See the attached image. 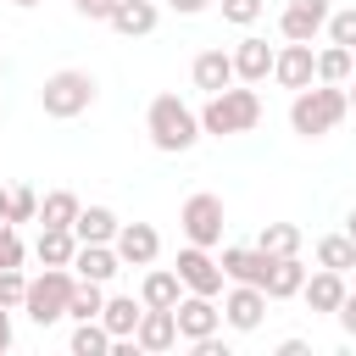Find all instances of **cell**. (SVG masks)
I'll return each mask as SVG.
<instances>
[{
    "label": "cell",
    "instance_id": "1",
    "mask_svg": "<svg viewBox=\"0 0 356 356\" xmlns=\"http://www.w3.org/2000/svg\"><path fill=\"white\" fill-rule=\"evenodd\" d=\"M345 117H350V100H345L339 83H306V89H295V100H289V128H295L300 139H323V134H334Z\"/></svg>",
    "mask_w": 356,
    "mask_h": 356
},
{
    "label": "cell",
    "instance_id": "2",
    "mask_svg": "<svg viewBox=\"0 0 356 356\" xmlns=\"http://www.w3.org/2000/svg\"><path fill=\"white\" fill-rule=\"evenodd\" d=\"M261 122V95H256V83H228V89H217V95H206V111H200V134H250Z\"/></svg>",
    "mask_w": 356,
    "mask_h": 356
},
{
    "label": "cell",
    "instance_id": "3",
    "mask_svg": "<svg viewBox=\"0 0 356 356\" xmlns=\"http://www.w3.org/2000/svg\"><path fill=\"white\" fill-rule=\"evenodd\" d=\"M145 134L161 156H184L195 139H200V111H189L178 95H156L150 111H145Z\"/></svg>",
    "mask_w": 356,
    "mask_h": 356
},
{
    "label": "cell",
    "instance_id": "4",
    "mask_svg": "<svg viewBox=\"0 0 356 356\" xmlns=\"http://www.w3.org/2000/svg\"><path fill=\"white\" fill-rule=\"evenodd\" d=\"M95 95H100V83H95L89 72H78V67H61V72H50V78L39 83V106H44V117H56V122L83 117V111L95 106Z\"/></svg>",
    "mask_w": 356,
    "mask_h": 356
},
{
    "label": "cell",
    "instance_id": "5",
    "mask_svg": "<svg viewBox=\"0 0 356 356\" xmlns=\"http://www.w3.org/2000/svg\"><path fill=\"white\" fill-rule=\"evenodd\" d=\"M72 284H78V273H72V267H44L39 278H28L22 312H28L39 328L61 323V317H67V295H72Z\"/></svg>",
    "mask_w": 356,
    "mask_h": 356
},
{
    "label": "cell",
    "instance_id": "6",
    "mask_svg": "<svg viewBox=\"0 0 356 356\" xmlns=\"http://www.w3.org/2000/svg\"><path fill=\"white\" fill-rule=\"evenodd\" d=\"M178 228H184V239H189V245H206V250H211V245L222 239V200H217V195H206V189H200V195H189V200H184V211H178Z\"/></svg>",
    "mask_w": 356,
    "mask_h": 356
},
{
    "label": "cell",
    "instance_id": "7",
    "mask_svg": "<svg viewBox=\"0 0 356 356\" xmlns=\"http://www.w3.org/2000/svg\"><path fill=\"white\" fill-rule=\"evenodd\" d=\"M172 323H178V339H211L217 328H222V306H217V295H178V306H172Z\"/></svg>",
    "mask_w": 356,
    "mask_h": 356
},
{
    "label": "cell",
    "instance_id": "8",
    "mask_svg": "<svg viewBox=\"0 0 356 356\" xmlns=\"http://www.w3.org/2000/svg\"><path fill=\"white\" fill-rule=\"evenodd\" d=\"M172 273L184 278V289H189V295H222V261H217L206 245H184Z\"/></svg>",
    "mask_w": 356,
    "mask_h": 356
},
{
    "label": "cell",
    "instance_id": "9",
    "mask_svg": "<svg viewBox=\"0 0 356 356\" xmlns=\"http://www.w3.org/2000/svg\"><path fill=\"white\" fill-rule=\"evenodd\" d=\"M261 317H267V289H256V284H234V289L222 295V323H228L234 334H256Z\"/></svg>",
    "mask_w": 356,
    "mask_h": 356
},
{
    "label": "cell",
    "instance_id": "10",
    "mask_svg": "<svg viewBox=\"0 0 356 356\" xmlns=\"http://www.w3.org/2000/svg\"><path fill=\"white\" fill-rule=\"evenodd\" d=\"M111 250H117L122 267H150V261L161 256V234H156L150 222H122L117 239H111Z\"/></svg>",
    "mask_w": 356,
    "mask_h": 356
},
{
    "label": "cell",
    "instance_id": "11",
    "mask_svg": "<svg viewBox=\"0 0 356 356\" xmlns=\"http://www.w3.org/2000/svg\"><path fill=\"white\" fill-rule=\"evenodd\" d=\"M273 78H278L284 89H306V83H317V56H312V44L284 39V50L273 56Z\"/></svg>",
    "mask_w": 356,
    "mask_h": 356
},
{
    "label": "cell",
    "instance_id": "12",
    "mask_svg": "<svg viewBox=\"0 0 356 356\" xmlns=\"http://www.w3.org/2000/svg\"><path fill=\"white\" fill-rule=\"evenodd\" d=\"M217 261H222V278L228 284H256V289L267 284V267H273V256L256 250V245H228Z\"/></svg>",
    "mask_w": 356,
    "mask_h": 356
},
{
    "label": "cell",
    "instance_id": "13",
    "mask_svg": "<svg viewBox=\"0 0 356 356\" xmlns=\"http://www.w3.org/2000/svg\"><path fill=\"white\" fill-rule=\"evenodd\" d=\"M323 22H328V0H289V6H284V17H278V33H284V39L312 44V39L323 33Z\"/></svg>",
    "mask_w": 356,
    "mask_h": 356
},
{
    "label": "cell",
    "instance_id": "14",
    "mask_svg": "<svg viewBox=\"0 0 356 356\" xmlns=\"http://www.w3.org/2000/svg\"><path fill=\"white\" fill-rule=\"evenodd\" d=\"M134 345H139L145 356H161V350H172V345H178V323H172V312H161V306H145V312H139V328H134Z\"/></svg>",
    "mask_w": 356,
    "mask_h": 356
},
{
    "label": "cell",
    "instance_id": "15",
    "mask_svg": "<svg viewBox=\"0 0 356 356\" xmlns=\"http://www.w3.org/2000/svg\"><path fill=\"white\" fill-rule=\"evenodd\" d=\"M228 56H234V78H239V83H261V78H273V56H278V50H273L267 39H239Z\"/></svg>",
    "mask_w": 356,
    "mask_h": 356
},
{
    "label": "cell",
    "instance_id": "16",
    "mask_svg": "<svg viewBox=\"0 0 356 356\" xmlns=\"http://www.w3.org/2000/svg\"><path fill=\"white\" fill-rule=\"evenodd\" d=\"M300 300H306L312 312H339V300H345V273H334V267H317V273H306V284H300Z\"/></svg>",
    "mask_w": 356,
    "mask_h": 356
},
{
    "label": "cell",
    "instance_id": "17",
    "mask_svg": "<svg viewBox=\"0 0 356 356\" xmlns=\"http://www.w3.org/2000/svg\"><path fill=\"white\" fill-rule=\"evenodd\" d=\"M117 211L111 206H78V217H72V234H78V245H111L117 239Z\"/></svg>",
    "mask_w": 356,
    "mask_h": 356
},
{
    "label": "cell",
    "instance_id": "18",
    "mask_svg": "<svg viewBox=\"0 0 356 356\" xmlns=\"http://www.w3.org/2000/svg\"><path fill=\"white\" fill-rule=\"evenodd\" d=\"M106 22H111L122 39H145V33L156 28V0H117Z\"/></svg>",
    "mask_w": 356,
    "mask_h": 356
},
{
    "label": "cell",
    "instance_id": "19",
    "mask_svg": "<svg viewBox=\"0 0 356 356\" xmlns=\"http://www.w3.org/2000/svg\"><path fill=\"white\" fill-rule=\"evenodd\" d=\"M189 72H195V89L217 95V89H228V83H234V56H228V50H200Z\"/></svg>",
    "mask_w": 356,
    "mask_h": 356
},
{
    "label": "cell",
    "instance_id": "20",
    "mask_svg": "<svg viewBox=\"0 0 356 356\" xmlns=\"http://www.w3.org/2000/svg\"><path fill=\"white\" fill-rule=\"evenodd\" d=\"M72 273H78V278H95V284H111V278L122 273V261H117V250H111V245H78Z\"/></svg>",
    "mask_w": 356,
    "mask_h": 356
},
{
    "label": "cell",
    "instance_id": "21",
    "mask_svg": "<svg viewBox=\"0 0 356 356\" xmlns=\"http://www.w3.org/2000/svg\"><path fill=\"white\" fill-rule=\"evenodd\" d=\"M300 284H306V267H300V256H273V267H267V300H295L300 295Z\"/></svg>",
    "mask_w": 356,
    "mask_h": 356
},
{
    "label": "cell",
    "instance_id": "22",
    "mask_svg": "<svg viewBox=\"0 0 356 356\" xmlns=\"http://www.w3.org/2000/svg\"><path fill=\"white\" fill-rule=\"evenodd\" d=\"M33 256H39L44 267H72V256H78V234H72V228H39Z\"/></svg>",
    "mask_w": 356,
    "mask_h": 356
},
{
    "label": "cell",
    "instance_id": "23",
    "mask_svg": "<svg viewBox=\"0 0 356 356\" xmlns=\"http://www.w3.org/2000/svg\"><path fill=\"white\" fill-rule=\"evenodd\" d=\"M178 295H184V278H178L172 267H150L145 284H139V300H145V306H161V312H172Z\"/></svg>",
    "mask_w": 356,
    "mask_h": 356
},
{
    "label": "cell",
    "instance_id": "24",
    "mask_svg": "<svg viewBox=\"0 0 356 356\" xmlns=\"http://www.w3.org/2000/svg\"><path fill=\"white\" fill-rule=\"evenodd\" d=\"M139 312H145V300H134V295H106L100 323H106V334H111V339H128V334L139 328Z\"/></svg>",
    "mask_w": 356,
    "mask_h": 356
},
{
    "label": "cell",
    "instance_id": "25",
    "mask_svg": "<svg viewBox=\"0 0 356 356\" xmlns=\"http://www.w3.org/2000/svg\"><path fill=\"white\" fill-rule=\"evenodd\" d=\"M300 228L295 222H261V234H256V250H267V256H300Z\"/></svg>",
    "mask_w": 356,
    "mask_h": 356
},
{
    "label": "cell",
    "instance_id": "26",
    "mask_svg": "<svg viewBox=\"0 0 356 356\" xmlns=\"http://www.w3.org/2000/svg\"><path fill=\"white\" fill-rule=\"evenodd\" d=\"M100 306H106V284L78 278L72 295H67V317H72V323H89V317H100Z\"/></svg>",
    "mask_w": 356,
    "mask_h": 356
},
{
    "label": "cell",
    "instance_id": "27",
    "mask_svg": "<svg viewBox=\"0 0 356 356\" xmlns=\"http://www.w3.org/2000/svg\"><path fill=\"white\" fill-rule=\"evenodd\" d=\"M0 217L17 228V222H39V195L28 189V184H11V189H0Z\"/></svg>",
    "mask_w": 356,
    "mask_h": 356
},
{
    "label": "cell",
    "instance_id": "28",
    "mask_svg": "<svg viewBox=\"0 0 356 356\" xmlns=\"http://www.w3.org/2000/svg\"><path fill=\"white\" fill-rule=\"evenodd\" d=\"M78 206H83V200H78L72 189H50V195L39 200V222H44V228H72Z\"/></svg>",
    "mask_w": 356,
    "mask_h": 356
},
{
    "label": "cell",
    "instance_id": "29",
    "mask_svg": "<svg viewBox=\"0 0 356 356\" xmlns=\"http://www.w3.org/2000/svg\"><path fill=\"white\" fill-rule=\"evenodd\" d=\"M317 267L350 273V267H356V245H350L345 234H323V239H317Z\"/></svg>",
    "mask_w": 356,
    "mask_h": 356
},
{
    "label": "cell",
    "instance_id": "30",
    "mask_svg": "<svg viewBox=\"0 0 356 356\" xmlns=\"http://www.w3.org/2000/svg\"><path fill=\"white\" fill-rule=\"evenodd\" d=\"M72 356H111V334H106L100 317H89V323L72 328Z\"/></svg>",
    "mask_w": 356,
    "mask_h": 356
},
{
    "label": "cell",
    "instance_id": "31",
    "mask_svg": "<svg viewBox=\"0 0 356 356\" xmlns=\"http://www.w3.org/2000/svg\"><path fill=\"white\" fill-rule=\"evenodd\" d=\"M350 50L345 44H328V50H317V83H350Z\"/></svg>",
    "mask_w": 356,
    "mask_h": 356
},
{
    "label": "cell",
    "instance_id": "32",
    "mask_svg": "<svg viewBox=\"0 0 356 356\" xmlns=\"http://www.w3.org/2000/svg\"><path fill=\"white\" fill-rule=\"evenodd\" d=\"M328 44H345V50H356V6H345V11H328Z\"/></svg>",
    "mask_w": 356,
    "mask_h": 356
},
{
    "label": "cell",
    "instance_id": "33",
    "mask_svg": "<svg viewBox=\"0 0 356 356\" xmlns=\"http://www.w3.org/2000/svg\"><path fill=\"white\" fill-rule=\"evenodd\" d=\"M22 295H28V278H22V267H0V306H22Z\"/></svg>",
    "mask_w": 356,
    "mask_h": 356
},
{
    "label": "cell",
    "instance_id": "34",
    "mask_svg": "<svg viewBox=\"0 0 356 356\" xmlns=\"http://www.w3.org/2000/svg\"><path fill=\"white\" fill-rule=\"evenodd\" d=\"M261 6H267V0H222V17H228L234 28H250V22L261 17Z\"/></svg>",
    "mask_w": 356,
    "mask_h": 356
},
{
    "label": "cell",
    "instance_id": "35",
    "mask_svg": "<svg viewBox=\"0 0 356 356\" xmlns=\"http://www.w3.org/2000/svg\"><path fill=\"white\" fill-rule=\"evenodd\" d=\"M22 256H28V245L17 239V228H6L0 234V267H22Z\"/></svg>",
    "mask_w": 356,
    "mask_h": 356
},
{
    "label": "cell",
    "instance_id": "36",
    "mask_svg": "<svg viewBox=\"0 0 356 356\" xmlns=\"http://www.w3.org/2000/svg\"><path fill=\"white\" fill-rule=\"evenodd\" d=\"M334 317H339V328L356 339V289H345V300H339V312H334Z\"/></svg>",
    "mask_w": 356,
    "mask_h": 356
},
{
    "label": "cell",
    "instance_id": "37",
    "mask_svg": "<svg viewBox=\"0 0 356 356\" xmlns=\"http://www.w3.org/2000/svg\"><path fill=\"white\" fill-rule=\"evenodd\" d=\"M72 6H78V11H83V17H89V22H106V17H111V6H117V0H72Z\"/></svg>",
    "mask_w": 356,
    "mask_h": 356
},
{
    "label": "cell",
    "instance_id": "38",
    "mask_svg": "<svg viewBox=\"0 0 356 356\" xmlns=\"http://www.w3.org/2000/svg\"><path fill=\"white\" fill-rule=\"evenodd\" d=\"M167 6H172V11H178V17H200V11H206V6H211V0H167Z\"/></svg>",
    "mask_w": 356,
    "mask_h": 356
},
{
    "label": "cell",
    "instance_id": "39",
    "mask_svg": "<svg viewBox=\"0 0 356 356\" xmlns=\"http://www.w3.org/2000/svg\"><path fill=\"white\" fill-rule=\"evenodd\" d=\"M11 339H17V334H11V306H0V356L11 350Z\"/></svg>",
    "mask_w": 356,
    "mask_h": 356
},
{
    "label": "cell",
    "instance_id": "40",
    "mask_svg": "<svg viewBox=\"0 0 356 356\" xmlns=\"http://www.w3.org/2000/svg\"><path fill=\"white\" fill-rule=\"evenodd\" d=\"M345 239H350V245H356V211H350V217H345Z\"/></svg>",
    "mask_w": 356,
    "mask_h": 356
},
{
    "label": "cell",
    "instance_id": "41",
    "mask_svg": "<svg viewBox=\"0 0 356 356\" xmlns=\"http://www.w3.org/2000/svg\"><path fill=\"white\" fill-rule=\"evenodd\" d=\"M345 100H350V111H356V89H345Z\"/></svg>",
    "mask_w": 356,
    "mask_h": 356
},
{
    "label": "cell",
    "instance_id": "42",
    "mask_svg": "<svg viewBox=\"0 0 356 356\" xmlns=\"http://www.w3.org/2000/svg\"><path fill=\"white\" fill-rule=\"evenodd\" d=\"M11 6H22V11H28V6H39V0H11Z\"/></svg>",
    "mask_w": 356,
    "mask_h": 356
},
{
    "label": "cell",
    "instance_id": "43",
    "mask_svg": "<svg viewBox=\"0 0 356 356\" xmlns=\"http://www.w3.org/2000/svg\"><path fill=\"white\" fill-rule=\"evenodd\" d=\"M350 67H356V50H350ZM350 78H356V72H350Z\"/></svg>",
    "mask_w": 356,
    "mask_h": 356
},
{
    "label": "cell",
    "instance_id": "44",
    "mask_svg": "<svg viewBox=\"0 0 356 356\" xmlns=\"http://www.w3.org/2000/svg\"><path fill=\"white\" fill-rule=\"evenodd\" d=\"M0 72H6V56H0Z\"/></svg>",
    "mask_w": 356,
    "mask_h": 356
},
{
    "label": "cell",
    "instance_id": "45",
    "mask_svg": "<svg viewBox=\"0 0 356 356\" xmlns=\"http://www.w3.org/2000/svg\"><path fill=\"white\" fill-rule=\"evenodd\" d=\"M0 117H6V100H0Z\"/></svg>",
    "mask_w": 356,
    "mask_h": 356
}]
</instances>
